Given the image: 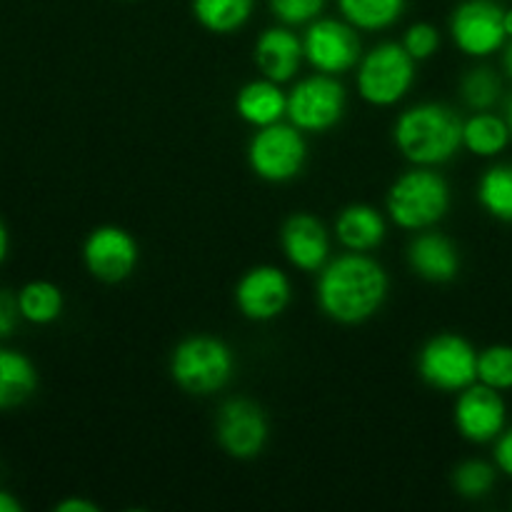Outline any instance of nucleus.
Instances as JSON below:
<instances>
[{"mask_svg": "<svg viewBox=\"0 0 512 512\" xmlns=\"http://www.w3.org/2000/svg\"><path fill=\"white\" fill-rule=\"evenodd\" d=\"M495 463L505 475L512 478V430L498 435V445H495Z\"/></svg>", "mask_w": 512, "mask_h": 512, "instance_id": "obj_32", "label": "nucleus"}, {"mask_svg": "<svg viewBox=\"0 0 512 512\" xmlns=\"http://www.w3.org/2000/svg\"><path fill=\"white\" fill-rule=\"evenodd\" d=\"M233 350L210 335H193L178 343L170 355V375L193 395H210L225 388L233 378Z\"/></svg>", "mask_w": 512, "mask_h": 512, "instance_id": "obj_4", "label": "nucleus"}, {"mask_svg": "<svg viewBox=\"0 0 512 512\" xmlns=\"http://www.w3.org/2000/svg\"><path fill=\"white\" fill-rule=\"evenodd\" d=\"M450 210V188L435 170L418 165L400 175L388 190V213L400 228L425 230Z\"/></svg>", "mask_w": 512, "mask_h": 512, "instance_id": "obj_3", "label": "nucleus"}, {"mask_svg": "<svg viewBox=\"0 0 512 512\" xmlns=\"http://www.w3.org/2000/svg\"><path fill=\"white\" fill-rule=\"evenodd\" d=\"M63 293L48 280H33L18 290L20 318L33 325H50L63 313Z\"/></svg>", "mask_w": 512, "mask_h": 512, "instance_id": "obj_23", "label": "nucleus"}, {"mask_svg": "<svg viewBox=\"0 0 512 512\" xmlns=\"http://www.w3.org/2000/svg\"><path fill=\"white\" fill-rule=\"evenodd\" d=\"M440 45V33L430 23L410 25L403 38V48L413 55V60L433 58Z\"/></svg>", "mask_w": 512, "mask_h": 512, "instance_id": "obj_30", "label": "nucleus"}, {"mask_svg": "<svg viewBox=\"0 0 512 512\" xmlns=\"http://www.w3.org/2000/svg\"><path fill=\"white\" fill-rule=\"evenodd\" d=\"M325 8V0H270V10L285 25L313 23Z\"/></svg>", "mask_w": 512, "mask_h": 512, "instance_id": "obj_29", "label": "nucleus"}, {"mask_svg": "<svg viewBox=\"0 0 512 512\" xmlns=\"http://www.w3.org/2000/svg\"><path fill=\"white\" fill-rule=\"evenodd\" d=\"M508 125H510V133H512V95L508 100Z\"/></svg>", "mask_w": 512, "mask_h": 512, "instance_id": "obj_38", "label": "nucleus"}, {"mask_svg": "<svg viewBox=\"0 0 512 512\" xmlns=\"http://www.w3.org/2000/svg\"><path fill=\"white\" fill-rule=\"evenodd\" d=\"M8 250H10V235H8V228H5V223L0 220V265H3L5 258H8Z\"/></svg>", "mask_w": 512, "mask_h": 512, "instance_id": "obj_35", "label": "nucleus"}, {"mask_svg": "<svg viewBox=\"0 0 512 512\" xmlns=\"http://www.w3.org/2000/svg\"><path fill=\"white\" fill-rule=\"evenodd\" d=\"M218 440L228 455L250 460L263 453L268 443V420L250 400H228L218 413Z\"/></svg>", "mask_w": 512, "mask_h": 512, "instance_id": "obj_12", "label": "nucleus"}, {"mask_svg": "<svg viewBox=\"0 0 512 512\" xmlns=\"http://www.w3.org/2000/svg\"><path fill=\"white\" fill-rule=\"evenodd\" d=\"M235 303L245 318L258 323L278 318L290 303L288 275L273 265H258L248 270L235 288Z\"/></svg>", "mask_w": 512, "mask_h": 512, "instance_id": "obj_13", "label": "nucleus"}, {"mask_svg": "<svg viewBox=\"0 0 512 512\" xmlns=\"http://www.w3.org/2000/svg\"><path fill=\"white\" fill-rule=\"evenodd\" d=\"M453 485L458 495L468 500L485 498L495 485V468L483 463V460H468V463L458 465L453 473Z\"/></svg>", "mask_w": 512, "mask_h": 512, "instance_id": "obj_28", "label": "nucleus"}, {"mask_svg": "<svg viewBox=\"0 0 512 512\" xmlns=\"http://www.w3.org/2000/svg\"><path fill=\"white\" fill-rule=\"evenodd\" d=\"M340 13L360 30H385L398 23L405 0H338Z\"/></svg>", "mask_w": 512, "mask_h": 512, "instance_id": "obj_24", "label": "nucleus"}, {"mask_svg": "<svg viewBox=\"0 0 512 512\" xmlns=\"http://www.w3.org/2000/svg\"><path fill=\"white\" fill-rule=\"evenodd\" d=\"M463 98L473 110H490L500 98V78L493 68H473L463 78Z\"/></svg>", "mask_w": 512, "mask_h": 512, "instance_id": "obj_27", "label": "nucleus"}, {"mask_svg": "<svg viewBox=\"0 0 512 512\" xmlns=\"http://www.w3.org/2000/svg\"><path fill=\"white\" fill-rule=\"evenodd\" d=\"M235 110L245 123L265 128V125L280 123L288 115V95L280 90V83L275 80H253L238 90Z\"/></svg>", "mask_w": 512, "mask_h": 512, "instance_id": "obj_18", "label": "nucleus"}, {"mask_svg": "<svg viewBox=\"0 0 512 512\" xmlns=\"http://www.w3.org/2000/svg\"><path fill=\"white\" fill-rule=\"evenodd\" d=\"M308 145L293 123L265 125L248 145V163L258 178L268 183H288L305 168Z\"/></svg>", "mask_w": 512, "mask_h": 512, "instance_id": "obj_7", "label": "nucleus"}, {"mask_svg": "<svg viewBox=\"0 0 512 512\" xmlns=\"http://www.w3.org/2000/svg\"><path fill=\"white\" fill-rule=\"evenodd\" d=\"M415 80V60L403 43H380L360 58L358 90L370 105H395Z\"/></svg>", "mask_w": 512, "mask_h": 512, "instance_id": "obj_5", "label": "nucleus"}, {"mask_svg": "<svg viewBox=\"0 0 512 512\" xmlns=\"http://www.w3.org/2000/svg\"><path fill=\"white\" fill-rule=\"evenodd\" d=\"M408 263L430 283H450L460 270V255L445 235L423 233L410 243Z\"/></svg>", "mask_w": 512, "mask_h": 512, "instance_id": "obj_17", "label": "nucleus"}, {"mask_svg": "<svg viewBox=\"0 0 512 512\" xmlns=\"http://www.w3.org/2000/svg\"><path fill=\"white\" fill-rule=\"evenodd\" d=\"M20 510H23L20 500L13 498L10 493H5V490H0V512H20Z\"/></svg>", "mask_w": 512, "mask_h": 512, "instance_id": "obj_34", "label": "nucleus"}, {"mask_svg": "<svg viewBox=\"0 0 512 512\" xmlns=\"http://www.w3.org/2000/svg\"><path fill=\"white\" fill-rule=\"evenodd\" d=\"M338 240L353 253H368L385 240V220L373 205H348L335 220Z\"/></svg>", "mask_w": 512, "mask_h": 512, "instance_id": "obj_19", "label": "nucleus"}, {"mask_svg": "<svg viewBox=\"0 0 512 512\" xmlns=\"http://www.w3.org/2000/svg\"><path fill=\"white\" fill-rule=\"evenodd\" d=\"M20 320V308H18V295H13L10 290L0 288V340L10 338L18 328Z\"/></svg>", "mask_w": 512, "mask_h": 512, "instance_id": "obj_31", "label": "nucleus"}, {"mask_svg": "<svg viewBox=\"0 0 512 512\" xmlns=\"http://www.w3.org/2000/svg\"><path fill=\"white\" fill-rule=\"evenodd\" d=\"M455 425L470 443H490L498 438L505 428V400L500 398V390L483 383L460 390Z\"/></svg>", "mask_w": 512, "mask_h": 512, "instance_id": "obj_14", "label": "nucleus"}, {"mask_svg": "<svg viewBox=\"0 0 512 512\" xmlns=\"http://www.w3.org/2000/svg\"><path fill=\"white\" fill-rule=\"evenodd\" d=\"M85 268L103 283H120L130 278L138 265V243L118 225H100L83 245Z\"/></svg>", "mask_w": 512, "mask_h": 512, "instance_id": "obj_11", "label": "nucleus"}, {"mask_svg": "<svg viewBox=\"0 0 512 512\" xmlns=\"http://www.w3.org/2000/svg\"><path fill=\"white\" fill-rule=\"evenodd\" d=\"M395 143L415 165H443L463 145V120L443 103H420L395 123Z\"/></svg>", "mask_w": 512, "mask_h": 512, "instance_id": "obj_2", "label": "nucleus"}, {"mask_svg": "<svg viewBox=\"0 0 512 512\" xmlns=\"http://www.w3.org/2000/svg\"><path fill=\"white\" fill-rule=\"evenodd\" d=\"M510 135L508 120L485 113V110H480L478 115L463 123V145L470 153L483 155V158H493V155L503 153Z\"/></svg>", "mask_w": 512, "mask_h": 512, "instance_id": "obj_22", "label": "nucleus"}, {"mask_svg": "<svg viewBox=\"0 0 512 512\" xmlns=\"http://www.w3.org/2000/svg\"><path fill=\"white\" fill-rule=\"evenodd\" d=\"M478 380L495 390L512 388V348L510 345H490L478 353Z\"/></svg>", "mask_w": 512, "mask_h": 512, "instance_id": "obj_26", "label": "nucleus"}, {"mask_svg": "<svg viewBox=\"0 0 512 512\" xmlns=\"http://www.w3.org/2000/svg\"><path fill=\"white\" fill-rule=\"evenodd\" d=\"M303 50L318 73L340 75L360 63V38L355 25L335 18H318L305 30Z\"/></svg>", "mask_w": 512, "mask_h": 512, "instance_id": "obj_9", "label": "nucleus"}, {"mask_svg": "<svg viewBox=\"0 0 512 512\" xmlns=\"http://www.w3.org/2000/svg\"><path fill=\"white\" fill-rule=\"evenodd\" d=\"M503 65H505V73L512 78V43L505 48V58H503Z\"/></svg>", "mask_w": 512, "mask_h": 512, "instance_id": "obj_36", "label": "nucleus"}, {"mask_svg": "<svg viewBox=\"0 0 512 512\" xmlns=\"http://www.w3.org/2000/svg\"><path fill=\"white\" fill-rule=\"evenodd\" d=\"M450 33L458 48L473 58H485L503 48L505 10L493 0H465L450 18Z\"/></svg>", "mask_w": 512, "mask_h": 512, "instance_id": "obj_10", "label": "nucleus"}, {"mask_svg": "<svg viewBox=\"0 0 512 512\" xmlns=\"http://www.w3.org/2000/svg\"><path fill=\"white\" fill-rule=\"evenodd\" d=\"M388 298L383 265L365 253L338 255L320 268L318 303L330 320L358 325L373 318Z\"/></svg>", "mask_w": 512, "mask_h": 512, "instance_id": "obj_1", "label": "nucleus"}, {"mask_svg": "<svg viewBox=\"0 0 512 512\" xmlns=\"http://www.w3.org/2000/svg\"><path fill=\"white\" fill-rule=\"evenodd\" d=\"M255 0H193V15L210 33L228 35L250 20Z\"/></svg>", "mask_w": 512, "mask_h": 512, "instance_id": "obj_21", "label": "nucleus"}, {"mask_svg": "<svg viewBox=\"0 0 512 512\" xmlns=\"http://www.w3.org/2000/svg\"><path fill=\"white\" fill-rule=\"evenodd\" d=\"M280 243H283L285 258L295 265V268L313 273L328 263L330 255V240L328 230L318 218L308 213H295L285 220L283 233H280Z\"/></svg>", "mask_w": 512, "mask_h": 512, "instance_id": "obj_15", "label": "nucleus"}, {"mask_svg": "<svg viewBox=\"0 0 512 512\" xmlns=\"http://www.w3.org/2000/svg\"><path fill=\"white\" fill-rule=\"evenodd\" d=\"M345 113V88L335 75L318 73L300 80L288 95V118L298 130L323 133Z\"/></svg>", "mask_w": 512, "mask_h": 512, "instance_id": "obj_8", "label": "nucleus"}, {"mask_svg": "<svg viewBox=\"0 0 512 512\" xmlns=\"http://www.w3.org/2000/svg\"><path fill=\"white\" fill-rule=\"evenodd\" d=\"M98 510V505L88 503V500H63V503L55 505V512H95Z\"/></svg>", "mask_w": 512, "mask_h": 512, "instance_id": "obj_33", "label": "nucleus"}, {"mask_svg": "<svg viewBox=\"0 0 512 512\" xmlns=\"http://www.w3.org/2000/svg\"><path fill=\"white\" fill-rule=\"evenodd\" d=\"M478 200L493 218L512 223V163L485 170L478 185Z\"/></svg>", "mask_w": 512, "mask_h": 512, "instance_id": "obj_25", "label": "nucleus"}, {"mask_svg": "<svg viewBox=\"0 0 512 512\" xmlns=\"http://www.w3.org/2000/svg\"><path fill=\"white\" fill-rule=\"evenodd\" d=\"M303 40L288 28H268L255 43V63L265 78L285 83L303 63Z\"/></svg>", "mask_w": 512, "mask_h": 512, "instance_id": "obj_16", "label": "nucleus"}, {"mask_svg": "<svg viewBox=\"0 0 512 512\" xmlns=\"http://www.w3.org/2000/svg\"><path fill=\"white\" fill-rule=\"evenodd\" d=\"M38 390V370L28 355L0 348V410L20 408Z\"/></svg>", "mask_w": 512, "mask_h": 512, "instance_id": "obj_20", "label": "nucleus"}, {"mask_svg": "<svg viewBox=\"0 0 512 512\" xmlns=\"http://www.w3.org/2000/svg\"><path fill=\"white\" fill-rule=\"evenodd\" d=\"M505 33H508V38H512V8L505 10Z\"/></svg>", "mask_w": 512, "mask_h": 512, "instance_id": "obj_37", "label": "nucleus"}, {"mask_svg": "<svg viewBox=\"0 0 512 512\" xmlns=\"http://www.w3.org/2000/svg\"><path fill=\"white\" fill-rule=\"evenodd\" d=\"M418 373L430 388L460 393L478 380V353L460 335L440 333L420 350Z\"/></svg>", "mask_w": 512, "mask_h": 512, "instance_id": "obj_6", "label": "nucleus"}]
</instances>
